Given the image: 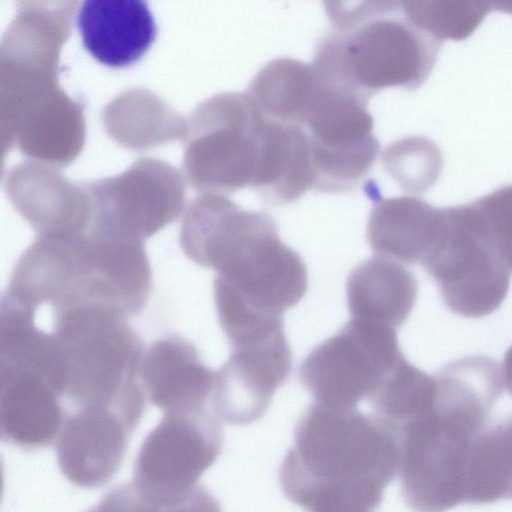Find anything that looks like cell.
I'll use <instances>...</instances> for the list:
<instances>
[{"label": "cell", "instance_id": "obj_18", "mask_svg": "<svg viewBox=\"0 0 512 512\" xmlns=\"http://www.w3.org/2000/svg\"><path fill=\"white\" fill-rule=\"evenodd\" d=\"M215 374L201 361L196 347L179 335L154 341L139 368L150 402L165 413L206 407Z\"/></svg>", "mask_w": 512, "mask_h": 512}, {"label": "cell", "instance_id": "obj_6", "mask_svg": "<svg viewBox=\"0 0 512 512\" xmlns=\"http://www.w3.org/2000/svg\"><path fill=\"white\" fill-rule=\"evenodd\" d=\"M73 8L58 1H22L0 45L2 137L61 89L58 61L72 29Z\"/></svg>", "mask_w": 512, "mask_h": 512}, {"label": "cell", "instance_id": "obj_4", "mask_svg": "<svg viewBox=\"0 0 512 512\" xmlns=\"http://www.w3.org/2000/svg\"><path fill=\"white\" fill-rule=\"evenodd\" d=\"M488 415L448 402L395 428L402 495L416 512H445L465 503L467 469Z\"/></svg>", "mask_w": 512, "mask_h": 512}, {"label": "cell", "instance_id": "obj_15", "mask_svg": "<svg viewBox=\"0 0 512 512\" xmlns=\"http://www.w3.org/2000/svg\"><path fill=\"white\" fill-rule=\"evenodd\" d=\"M7 196L37 236H78L89 232L92 204L84 184L67 180L55 167L22 162L5 180Z\"/></svg>", "mask_w": 512, "mask_h": 512}, {"label": "cell", "instance_id": "obj_30", "mask_svg": "<svg viewBox=\"0 0 512 512\" xmlns=\"http://www.w3.org/2000/svg\"><path fill=\"white\" fill-rule=\"evenodd\" d=\"M473 202L496 250L512 273V184Z\"/></svg>", "mask_w": 512, "mask_h": 512}, {"label": "cell", "instance_id": "obj_5", "mask_svg": "<svg viewBox=\"0 0 512 512\" xmlns=\"http://www.w3.org/2000/svg\"><path fill=\"white\" fill-rule=\"evenodd\" d=\"M266 119L246 92H224L187 118L183 171L194 189L227 194L252 186Z\"/></svg>", "mask_w": 512, "mask_h": 512}, {"label": "cell", "instance_id": "obj_8", "mask_svg": "<svg viewBox=\"0 0 512 512\" xmlns=\"http://www.w3.org/2000/svg\"><path fill=\"white\" fill-rule=\"evenodd\" d=\"M403 357L396 329L352 318L308 354L299 376L316 403L356 408Z\"/></svg>", "mask_w": 512, "mask_h": 512}, {"label": "cell", "instance_id": "obj_26", "mask_svg": "<svg viewBox=\"0 0 512 512\" xmlns=\"http://www.w3.org/2000/svg\"><path fill=\"white\" fill-rule=\"evenodd\" d=\"M436 383L405 357L368 398L375 414L391 427L422 416L434 408Z\"/></svg>", "mask_w": 512, "mask_h": 512}, {"label": "cell", "instance_id": "obj_17", "mask_svg": "<svg viewBox=\"0 0 512 512\" xmlns=\"http://www.w3.org/2000/svg\"><path fill=\"white\" fill-rule=\"evenodd\" d=\"M84 48L101 64L128 67L153 44L157 27L143 0H85L77 13Z\"/></svg>", "mask_w": 512, "mask_h": 512}, {"label": "cell", "instance_id": "obj_9", "mask_svg": "<svg viewBox=\"0 0 512 512\" xmlns=\"http://www.w3.org/2000/svg\"><path fill=\"white\" fill-rule=\"evenodd\" d=\"M215 302L258 316L283 318L307 290L300 255L281 241L269 215L220 262L215 270Z\"/></svg>", "mask_w": 512, "mask_h": 512}, {"label": "cell", "instance_id": "obj_24", "mask_svg": "<svg viewBox=\"0 0 512 512\" xmlns=\"http://www.w3.org/2000/svg\"><path fill=\"white\" fill-rule=\"evenodd\" d=\"M318 86L311 63L280 57L267 62L245 92L264 118L304 128Z\"/></svg>", "mask_w": 512, "mask_h": 512}, {"label": "cell", "instance_id": "obj_13", "mask_svg": "<svg viewBox=\"0 0 512 512\" xmlns=\"http://www.w3.org/2000/svg\"><path fill=\"white\" fill-rule=\"evenodd\" d=\"M291 369V350L284 332L231 347L229 358L215 374L214 414L232 425L258 420Z\"/></svg>", "mask_w": 512, "mask_h": 512}, {"label": "cell", "instance_id": "obj_25", "mask_svg": "<svg viewBox=\"0 0 512 512\" xmlns=\"http://www.w3.org/2000/svg\"><path fill=\"white\" fill-rule=\"evenodd\" d=\"M512 498V417L485 430L470 456L465 503L487 504Z\"/></svg>", "mask_w": 512, "mask_h": 512}, {"label": "cell", "instance_id": "obj_21", "mask_svg": "<svg viewBox=\"0 0 512 512\" xmlns=\"http://www.w3.org/2000/svg\"><path fill=\"white\" fill-rule=\"evenodd\" d=\"M266 119V118H265ZM310 140L303 127L266 119L251 188L268 204L283 205L314 189Z\"/></svg>", "mask_w": 512, "mask_h": 512}, {"label": "cell", "instance_id": "obj_3", "mask_svg": "<svg viewBox=\"0 0 512 512\" xmlns=\"http://www.w3.org/2000/svg\"><path fill=\"white\" fill-rule=\"evenodd\" d=\"M66 365L63 398L73 409H116L136 421L145 410L139 368L144 343L126 318L106 309L77 306L53 311V330Z\"/></svg>", "mask_w": 512, "mask_h": 512}, {"label": "cell", "instance_id": "obj_7", "mask_svg": "<svg viewBox=\"0 0 512 512\" xmlns=\"http://www.w3.org/2000/svg\"><path fill=\"white\" fill-rule=\"evenodd\" d=\"M444 226L422 262L453 313L481 318L505 300L511 272L501 259L474 202L443 208Z\"/></svg>", "mask_w": 512, "mask_h": 512}, {"label": "cell", "instance_id": "obj_20", "mask_svg": "<svg viewBox=\"0 0 512 512\" xmlns=\"http://www.w3.org/2000/svg\"><path fill=\"white\" fill-rule=\"evenodd\" d=\"M443 226V208H435L421 198H380L368 216L367 240L377 256L422 264Z\"/></svg>", "mask_w": 512, "mask_h": 512}, {"label": "cell", "instance_id": "obj_10", "mask_svg": "<svg viewBox=\"0 0 512 512\" xmlns=\"http://www.w3.org/2000/svg\"><path fill=\"white\" fill-rule=\"evenodd\" d=\"M218 419L207 407L165 413L138 451L132 481L136 489L161 503L189 495L221 452Z\"/></svg>", "mask_w": 512, "mask_h": 512}, {"label": "cell", "instance_id": "obj_12", "mask_svg": "<svg viewBox=\"0 0 512 512\" xmlns=\"http://www.w3.org/2000/svg\"><path fill=\"white\" fill-rule=\"evenodd\" d=\"M318 83L304 124L311 146L314 189L323 193L350 191L379 155L374 119L368 101Z\"/></svg>", "mask_w": 512, "mask_h": 512}, {"label": "cell", "instance_id": "obj_11", "mask_svg": "<svg viewBox=\"0 0 512 512\" xmlns=\"http://www.w3.org/2000/svg\"><path fill=\"white\" fill-rule=\"evenodd\" d=\"M92 204L89 232L144 241L176 220L185 184L170 164L140 158L124 172L84 184Z\"/></svg>", "mask_w": 512, "mask_h": 512}, {"label": "cell", "instance_id": "obj_1", "mask_svg": "<svg viewBox=\"0 0 512 512\" xmlns=\"http://www.w3.org/2000/svg\"><path fill=\"white\" fill-rule=\"evenodd\" d=\"M398 467V439L387 422L314 402L296 425L279 482L306 512H373Z\"/></svg>", "mask_w": 512, "mask_h": 512}, {"label": "cell", "instance_id": "obj_27", "mask_svg": "<svg viewBox=\"0 0 512 512\" xmlns=\"http://www.w3.org/2000/svg\"><path fill=\"white\" fill-rule=\"evenodd\" d=\"M408 17L427 34L444 40H463L480 25L499 2L484 1H401Z\"/></svg>", "mask_w": 512, "mask_h": 512}, {"label": "cell", "instance_id": "obj_19", "mask_svg": "<svg viewBox=\"0 0 512 512\" xmlns=\"http://www.w3.org/2000/svg\"><path fill=\"white\" fill-rule=\"evenodd\" d=\"M1 380L2 439L31 449L55 443L65 409L47 380L30 370L5 366Z\"/></svg>", "mask_w": 512, "mask_h": 512}, {"label": "cell", "instance_id": "obj_28", "mask_svg": "<svg viewBox=\"0 0 512 512\" xmlns=\"http://www.w3.org/2000/svg\"><path fill=\"white\" fill-rule=\"evenodd\" d=\"M387 172L408 193L426 191L438 176L441 157L429 140L409 137L391 143L383 151Z\"/></svg>", "mask_w": 512, "mask_h": 512}, {"label": "cell", "instance_id": "obj_14", "mask_svg": "<svg viewBox=\"0 0 512 512\" xmlns=\"http://www.w3.org/2000/svg\"><path fill=\"white\" fill-rule=\"evenodd\" d=\"M138 423L106 406L88 405L66 411L55 441L61 472L79 487L107 483L120 467Z\"/></svg>", "mask_w": 512, "mask_h": 512}, {"label": "cell", "instance_id": "obj_16", "mask_svg": "<svg viewBox=\"0 0 512 512\" xmlns=\"http://www.w3.org/2000/svg\"><path fill=\"white\" fill-rule=\"evenodd\" d=\"M88 264L83 303L124 318L138 315L152 288V272L143 241L88 232Z\"/></svg>", "mask_w": 512, "mask_h": 512}, {"label": "cell", "instance_id": "obj_31", "mask_svg": "<svg viewBox=\"0 0 512 512\" xmlns=\"http://www.w3.org/2000/svg\"><path fill=\"white\" fill-rule=\"evenodd\" d=\"M503 389L512 396V345L504 354L502 365L500 368Z\"/></svg>", "mask_w": 512, "mask_h": 512}, {"label": "cell", "instance_id": "obj_2", "mask_svg": "<svg viewBox=\"0 0 512 512\" xmlns=\"http://www.w3.org/2000/svg\"><path fill=\"white\" fill-rule=\"evenodd\" d=\"M325 5L331 28L311 62L323 85L369 102L382 89L414 90L429 77L442 43L408 17L401 1Z\"/></svg>", "mask_w": 512, "mask_h": 512}, {"label": "cell", "instance_id": "obj_22", "mask_svg": "<svg viewBox=\"0 0 512 512\" xmlns=\"http://www.w3.org/2000/svg\"><path fill=\"white\" fill-rule=\"evenodd\" d=\"M417 290V281L405 266L376 255L349 274L347 305L354 319L397 329L413 309Z\"/></svg>", "mask_w": 512, "mask_h": 512}, {"label": "cell", "instance_id": "obj_29", "mask_svg": "<svg viewBox=\"0 0 512 512\" xmlns=\"http://www.w3.org/2000/svg\"><path fill=\"white\" fill-rule=\"evenodd\" d=\"M87 512H222L215 497L199 484L185 498L173 503L143 496L131 483L110 490Z\"/></svg>", "mask_w": 512, "mask_h": 512}, {"label": "cell", "instance_id": "obj_23", "mask_svg": "<svg viewBox=\"0 0 512 512\" xmlns=\"http://www.w3.org/2000/svg\"><path fill=\"white\" fill-rule=\"evenodd\" d=\"M102 120L113 140L137 151L184 140L187 132V119L143 89L127 90L111 100L103 110Z\"/></svg>", "mask_w": 512, "mask_h": 512}]
</instances>
